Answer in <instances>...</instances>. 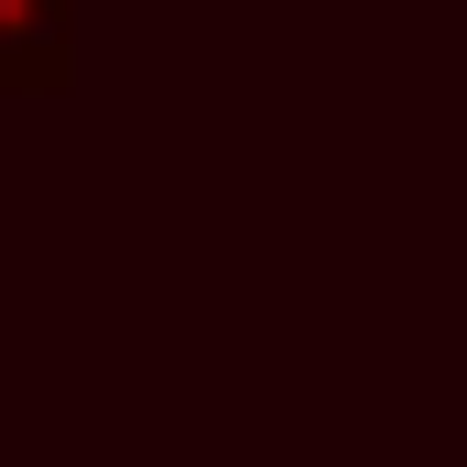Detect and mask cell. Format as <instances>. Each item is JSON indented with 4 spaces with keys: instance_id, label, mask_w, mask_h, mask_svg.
<instances>
[{
    "instance_id": "1",
    "label": "cell",
    "mask_w": 467,
    "mask_h": 467,
    "mask_svg": "<svg viewBox=\"0 0 467 467\" xmlns=\"http://www.w3.org/2000/svg\"><path fill=\"white\" fill-rule=\"evenodd\" d=\"M77 88V0H0V99Z\"/></svg>"
}]
</instances>
